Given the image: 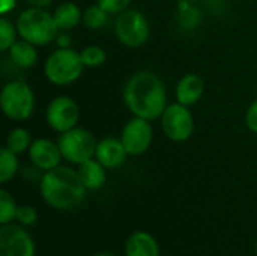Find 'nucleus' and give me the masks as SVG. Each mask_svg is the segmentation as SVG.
<instances>
[{
  "instance_id": "nucleus-1",
  "label": "nucleus",
  "mask_w": 257,
  "mask_h": 256,
  "mask_svg": "<svg viewBox=\"0 0 257 256\" xmlns=\"http://www.w3.org/2000/svg\"><path fill=\"white\" fill-rule=\"evenodd\" d=\"M123 103L133 116L148 121L160 119L167 103V89L163 78L154 71H137L133 74L122 91Z\"/></svg>"
},
{
  "instance_id": "nucleus-2",
  "label": "nucleus",
  "mask_w": 257,
  "mask_h": 256,
  "mask_svg": "<svg viewBox=\"0 0 257 256\" xmlns=\"http://www.w3.org/2000/svg\"><path fill=\"white\" fill-rule=\"evenodd\" d=\"M39 192L48 207L68 211L80 207L89 190L84 187L77 169L60 164L44 172L39 183Z\"/></svg>"
},
{
  "instance_id": "nucleus-3",
  "label": "nucleus",
  "mask_w": 257,
  "mask_h": 256,
  "mask_svg": "<svg viewBox=\"0 0 257 256\" xmlns=\"http://www.w3.org/2000/svg\"><path fill=\"white\" fill-rule=\"evenodd\" d=\"M18 35L21 39L32 42L36 47H45L56 41L59 35V27L50 14L44 8L29 6L21 11L15 21Z\"/></svg>"
},
{
  "instance_id": "nucleus-4",
  "label": "nucleus",
  "mask_w": 257,
  "mask_h": 256,
  "mask_svg": "<svg viewBox=\"0 0 257 256\" xmlns=\"http://www.w3.org/2000/svg\"><path fill=\"white\" fill-rule=\"evenodd\" d=\"M80 51L71 48H59L51 51L44 63L45 78L56 86H68L75 83L84 69Z\"/></svg>"
},
{
  "instance_id": "nucleus-5",
  "label": "nucleus",
  "mask_w": 257,
  "mask_h": 256,
  "mask_svg": "<svg viewBox=\"0 0 257 256\" xmlns=\"http://www.w3.org/2000/svg\"><path fill=\"white\" fill-rule=\"evenodd\" d=\"M35 92L23 80L6 83L0 92V106L3 115L14 122L27 121L35 110Z\"/></svg>"
},
{
  "instance_id": "nucleus-6",
  "label": "nucleus",
  "mask_w": 257,
  "mask_h": 256,
  "mask_svg": "<svg viewBox=\"0 0 257 256\" xmlns=\"http://www.w3.org/2000/svg\"><path fill=\"white\" fill-rule=\"evenodd\" d=\"M114 35L122 45L128 48H140L151 36V26L143 12L137 9H126L116 15Z\"/></svg>"
},
{
  "instance_id": "nucleus-7",
  "label": "nucleus",
  "mask_w": 257,
  "mask_h": 256,
  "mask_svg": "<svg viewBox=\"0 0 257 256\" xmlns=\"http://www.w3.org/2000/svg\"><path fill=\"white\" fill-rule=\"evenodd\" d=\"M57 145L63 160H66L69 164L80 166L81 163L95 157L98 142L89 130L75 127L62 133L57 139Z\"/></svg>"
},
{
  "instance_id": "nucleus-8",
  "label": "nucleus",
  "mask_w": 257,
  "mask_h": 256,
  "mask_svg": "<svg viewBox=\"0 0 257 256\" xmlns=\"http://www.w3.org/2000/svg\"><path fill=\"white\" fill-rule=\"evenodd\" d=\"M160 119L163 133L172 142H185L194 133V118L191 110L178 101L169 104Z\"/></svg>"
},
{
  "instance_id": "nucleus-9",
  "label": "nucleus",
  "mask_w": 257,
  "mask_h": 256,
  "mask_svg": "<svg viewBox=\"0 0 257 256\" xmlns=\"http://www.w3.org/2000/svg\"><path fill=\"white\" fill-rule=\"evenodd\" d=\"M45 119L50 128L59 134L77 127L80 121V107L71 97H54L45 109Z\"/></svg>"
},
{
  "instance_id": "nucleus-10",
  "label": "nucleus",
  "mask_w": 257,
  "mask_h": 256,
  "mask_svg": "<svg viewBox=\"0 0 257 256\" xmlns=\"http://www.w3.org/2000/svg\"><path fill=\"white\" fill-rule=\"evenodd\" d=\"M36 244L26 226L8 223L0 226V256H35Z\"/></svg>"
},
{
  "instance_id": "nucleus-11",
  "label": "nucleus",
  "mask_w": 257,
  "mask_h": 256,
  "mask_svg": "<svg viewBox=\"0 0 257 256\" xmlns=\"http://www.w3.org/2000/svg\"><path fill=\"white\" fill-rule=\"evenodd\" d=\"M120 140L128 155H143L145 152H148L154 140V128L151 125V121L134 116L122 128Z\"/></svg>"
},
{
  "instance_id": "nucleus-12",
  "label": "nucleus",
  "mask_w": 257,
  "mask_h": 256,
  "mask_svg": "<svg viewBox=\"0 0 257 256\" xmlns=\"http://www.w3.org/2000/svg\"><path fill=\"white\" fill-rule=\"evenodd\" d=\"M29 158L32 164L42 172L60 166V161L63 160L57 142H53L45 137H39L32 142L29 148Z\"/></svg>"
},
{
  "instance_id": "nucleus-13",
  "label": "nucleus",
  "mask_w": 257,
  "mask_h": 256,
  "mask_svg": "<svg viewBox=\"0 0 257 256\" xmlns=\"http://www.w3.org/2000/svg\"><path fill=\"white\" fill-rule=\"evenodd\" d=\"M128 152L120 139L116 137H105L98 142L95 158L108 170L120 167L126 161Z\"/></svg>"
},
{
  "instance_id": "nucleus-14",
  "label": "nucleus",
  "mask_w": 257,
  "mask_h": 256,
  "mask_svg": "<svg viewBox=\"0 0 257 256\" xmlns=\"http://www.w3.org/2000/svg\"><path fill=\"white\" fill-rule=\"evenodd\" d=\"M205 94V80L194 72L185 74L176 84L175 95L176 101L190 107L202 100Z\"/></svg>"
},
{
  "instance_id": "nucleus-15",
  "label": "nucleus",
  "mask_w": 257,
  "mask_h": 256,
  "mask_svg": "<svg viewBox=\"0 0 257 256\" xmlns=\"http://www.w3.org/2000/svg\"><path fill=\"white\" fill-rule=\"evenodd\" d=\"M125 256H161V250L152 234L146 231H136L125 243Z\"/></svg>"
},
{
  "instance_id": "nucleus-16",
  "label": "nucleus",
  "mask_w": 257,
  "mask_h": 256,
  "mask_svg": "<svg viewBox=\"0 0 257 256\" xmlns=\"http://www.w3.org/2000/svg\"><path fill=\"white\" fill-rule=\"evenodd\" d=\"M77 170H78V175H80L84 187L89 192L99 190L107 183V170L108 169H105L95 157L81 163Z\"/></svg>"
},
{
  "instance_id": "nucleus-17",
  "label": "nucleus",
  "mask_w": 257,
  "mask_h": 256,
  "mask_svg": "<svg viewBox=\"0 0 257 256\" xmlns=\"http://www.w3.org/2000/svg\"><path fill=\"white\" fill-rule=\"evenodd\" d=\"M53 18L60 32H69L83 21V12L74 2H63L56 6Z\"/></svg>"
},
{
  "instance_id": "nucleus-18",
  "label": "nucleus",
  "mask_w": 257,
  "mask_h": 256,
  "mask_svg": "<svg viewBox=\"0 0 257 256\" xmlns=\"http://www.w3.org/2000/svg\"><path fill=\"white\" fill-rule=\"evenodd\" d=\"M38 47L26 39H18L9 50V59L20 69H29L38 62Z\"/></svg>"
},
{
  "instance_id": "nucleus-19",
  "label": "nucleus",
  "mask_w": 257,
  "mask_h": 256,
  "mask_svg": "<svg viewBox=\"0 0 257 256\" xmlns=\"http://www.w3.org/2000/svg\"><path fill=\"white\" fill-rule=\"evenodd\" d=\"M32 137L29 130L23 128V127H15L12 128L5 140V146L8 149H11L12 152H15L17 155H21L24 152H29V148L32 145Z\"/></svg>"
},
{
  "instance_id": "nucleus-20",
  "label": "nucleus",
  "mask_w": 257,
  "mask_h": 256,
  "mask_svg": "<svg viewBox=\"0 0 257 256\" xmlns=\"http://www.w3.org/2000/svg\"><path fill=\"white\" fill-rule=\"evenodd\" d=\"M18 169H20L18 155L11 149H8L6 146H3L0 149V183L6 184L12 181L18 174Z\"/></svg>"
},
{
  "instance_id": "nucleus-21",
  "label": "nucleus",
  "mask_w": 257,
  "mask_h": 256,
  "mask_svg": "<svg viewBox=\"0 0 257 256\" xmlns=\"http://www.w3.org/2000/svg\"><path fill=\"white\" fill-rule=\"evenodd\" d=\"M110 17L111 15L95 2V5L89 6L83 12V23L90 30H101V29H104L108 24Z\"/></svg>"
},
{
  "instance_id": "nucleus-22",
  "label": "nucleus",
  "mask_w": 257,
  "mask_h": 256,
  "mask_svg": "<svg viewBox=\"0 0 257 256\" xmlns=\"http://www.w3.org/2000/svg\"><path fill=\"white\" fill-rule=\"evenodd\" d=\"M18 205L14 199V196L6 190H0V225H8L15 222L17 219Z\"/></svg>"
},
{
  "instance_id": "nucleus-23",
  "label": "nucleus",
  "mask_w": 257,
  "mask_h": 256,
  "mask_svg": "<svg viewBox=\"0 0 257 256\" xmlns=\"http://www.w3.org/2000/svg\"><path fill=\"white\" fill-rule=\"evenodd\" d=\"M20 35L17 26L6 17L0 18V51H8L17 41Z\"/></svg>"
},
{
  "instance_id": "nucleus-24",
  "label": "nucleus",
  "mask_w": 257,
  "mask_h": 256,
  "mask_svg": "<svg viewBox=\"0 0 257 256\" xmlns=\"http://www.w3.org/2000/svg\"><path fill=\"white\" fill-rule=\"evenodd\" d=\"M81 60L86 68H98L105 63L107 60V53L102 47L99 45H87L80 51Z\"/></svg>"
},
{
  "instance_id": "nucleus-25",
  "label": "nucleus",
  "mask_w": 257,
  "mask_h": 256,
  "mask_svg": "<svg viewBox=\"0 0 257 256\" xmlns=\"http://www.w3.org/2000/svg\"><path fill=\"white\" fill-rule=\"evenodd\" d=\"M15 222L23 225V226H26V228L33 226L38 222V213H36V210L32 205H20L18 211H17Z\"/></svg>"
},
{
  "instance_id": "nucleus-26",
  "label": "nucleus",
  "mask_w": 257,
  "mask_h": 256,
  "mask_svg": "<svg viewBox=\"0 0 257 256\" xmlns=\"http://www.w3.org/2000/svg\"><path fill=\"white\" fill-rule=\"evenodd\" d=\"M133 0H96V3L104 8L110 15H119L123 11L130 9Z\"/></svg>"
},
{
  "instance_id": "nucleus-27",
  "label": "nucleus",
  "mask_w": 257,
  "mask_h": 256,
  "mask_svg": "<svg viewBox=\"0 0 257 256\" xmlns=\"http://www.w3.org/2000/svg\"><path fill=\"white\" fill-rule=\"evenodd\" d=\"M245 124H247V128L257 134V100H254L250 107L247 109V113H245Z\"/></svg>"
},
{
  "instance_id": "nucleus-28",
  "label": "nucleus",
  "mask_w": 257,
  "mask_h": 256,
  "mask_svg": "<svg viewBox=\"0 0 257 256\" xmlns=\"http://www.w3.org/2000/svg\"><path fill=\"white\" fill-rule=\"evenodd\" d=\"M54 42L57 44L59 48H71L72 39H71V36L68 35V32H59V35H57V38H56Z\"/></svg>"
},
{
  "instance_id": "nucleus-29",
  "label": "nucleus",
  "mask_w": 257,
  "mask_h": 256,
  "mask_svg": "<svg viewBox=\"0 0 257 256\" xmlns=\"http://www.w3.org/2000/svg\"><path fill=\"white\" fill-rule=\"evenodd\" d=\"M17 8V0H0V15L6 17Z\"/></svg>"
},
{
  "instance_id": "nucleus-30",
  "label": "nucleus",
  "mask_w": 257,
  "mask_h": 256,
  "mask_svg": "<svg viewBox=\"0 0 257 256\" xmlns=\"http://www.w3.org/2000/svg\"><path fill=\"white\" fill-rule=\"evenodd\" d=\"M29 6H35V8H44L47 9L54 0H26Z\"/></svg>"
},
{
  "instance_id": "nucleus-31",
  "label": "nucleus",
  "mask_w": 257,
  "mask_h": 256,
  "mask_svg": "<svg viewBox=\"0 0 257 256\" xmlns=\"http://www.w3.org/2000/svg\"><path fill=\"white\" fill-rule=\"evenodd\" d=\"M93 256H117V255H114V253H107V252H102V253H96V255H93Z\"/></svg>"
},
{
  "instance_id": "nucleus-32",
  "label": "nucleus",
  "mask_w": 257,
  "mask_h": 256,
  "mask_svg": "<svg viewBox=\"0 0 257 256\" xmlns=\"http://www.w3.org/2000/svg\"><path fill=\"white\" fill-rule=\"evenodd\" d=\"M254 253H256V256H257V241H256V247H254Z\"/></svg>"
},
{
  "instance_id": "nucleus-33",
  "label": "nucleus",
  "mask_w": 257,
  "mask_h": 256,
  "mask_svg": "<svg viewBox=\"0 0 257 256\" xmlns=\"http://www.w3.org/2000/svg\"><path fill=\"white\" fill-rule=\"evenodd\" d=\"M179 2H193V0H179Z\"/></svg>"
}]
</instances>
